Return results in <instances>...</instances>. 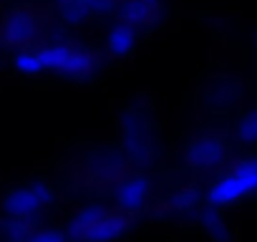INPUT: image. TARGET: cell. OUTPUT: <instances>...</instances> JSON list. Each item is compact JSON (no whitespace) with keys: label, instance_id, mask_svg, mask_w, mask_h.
Returning a JSON list of instances; mask_svg holds the SVG:
<instances>
[{"label":"cell","instance_id":"6da1fadb","mask_svg":"<svg viewBox=\"0 0 257 242\" xmlns=\"http://www.w3.org/2000/svg\"><path fill=\"white\" fill-rule=\"evenodd\" d=\"M38 56L43 63V73L48 71L68 81H86L93 78L98 71V58L91 51L71 43H48L38 48Z\"/></svg>","mask_w":257,"mask_h":242},{"label":"cell","instance_id":"7a4b0ae2","mask_svg":"<svg viewBox=\"0 0 257 242\" xmlns=\"http://www.w3.org/2000/svg\"><path fill=\"white\" fill-rule=\"evenodd\" d=\"M254 192H257V157H247L212 182L207 192V202L212 207H222L244 199Z\"/></svg>","mask_w":257,"mask_h":242},{"label":"cell","instance_id":"3957f363","mask_svg":"<svg viewBox=\"0 0 257 242\" xmlns=\"http://www.w3.org/2000/svg\"><path fill=\"white\" fill-rule=\"evenodd\" d=\"M51 202H53V189L43 182H36V184L13 189L3 202V212H6V217L33 224V219L41 217V212L46 207H51Z\"/></svg>","mask_w":257,"mask_h":242},{"label":"cell","instance_id":"277c9868","mask_svg":"<svg viewBox=\"0 0 257 242\" xmlns=\"http://www.w3.org/2000/svg\"><path fill=\"white\" fill-rule=\"evenodd\" d=\"M36 33H38V21L26 11H16V13L6 16L3 28H0V38L11 46H21V51L28 48V43L36 38Z\"/></svg>","mask_w":257,"mask_h":242},{"label":"cell","instance_id":"5b68a950","mask_svg":"<svg viewBox=\"0 0 257 242\" xmlns=\"http://www.w3.org/2000/svg\"><path fill=\"white\" fill-rule=\"evenodd\" d=\"M66 23H86L91 16H106L116 8V0H56Z\"/></svg>","mask_w":257,"mask_h":242},{"label":"cell","instance_id":"8992f818","mask_svg":"<svg viewBox=\"0 0 257 242\" xmlns=\"http://www.w3.org/2000/svg\"><path fill=\"white\" fill-rule=\"evenodd\" d=\"M149 179L147 177H128L123 179L118 187H116V204L126 212H134V209H142L149 199Z\"/></svg>","mask_w":257,"mask_h":242},{"label":"cell","instance_id":"52a82bcc","mask_svg":"<svg viewBox=\"0 0 257 242\" xmlns=\"http://www.w3.org/2000/svg\"><path fill=\"white\" fill-rule=\"evenodd\" d=\"M126 227H128L126 214H111V212H106V214L81 237V242H113L116 237H121V234L126 232Z\"/></svg>","mask_w":257,"mask_h":242},{"label":"cell","instance_id":"ba28073f","mask_svg":"<svg viewBox=\"0 0 257 242\" xmlns=\"http://www.w3.org/2000/svg\"><path fill=\"white\" fill-rule=\"evenodd\" d=\"M187 157H189V164H194V167H214V164H222L224 147L217 139H197L189 147Z\"/></svg>","mask_w":257,"mask_h":242},{"label":"cell","instance_id":"9c48e42d","mask_svg":"<svg viewBox=\"0 0 257 242\" xmlns=\"http://www.w3.org/2000/svg\"><path fill=\"white\" fill-rule=\"evenodd\" d=\"M106 46L113 58H123L137 48V31L128 23H116L106 36Z\"/></svg>","mask_w":257,"mask_h":242},{"label":"cell","instance_id":"30bf717a","mask_svg":"<svg viewBox=\"0 0 257 242\" xmlns=\"http://www.w3.org/2000/svg\"><path fill=\"white\" fill-rule=\"evenodd\" d=\"M33 234V227L28 222L6 217L0 219V239L3 242H28V237Z\"/></svg>","mask_w":257,"mask_h":242},{"label":"cell","instance_id":"8fae6325","mask_svg":"<svg viewBox=\"0 0 257 242\" xmlns=\"http://www.w3.org/2000/svg\"><path fill=\"white\" fill-rule=\"evenodd\" d=\"M13 66L18 73L23 76H41L43 73V63H41V56H38V48H23L13 56Z\"/></svg>","mask_w":257,"mask_h":242},{"label":"cell","instance_id":"7c38bea8","mask_svg":"<svg viewBox=\"0 0 257 242\" xmlns=\"http://www.w3.org/2000/svg\"><path fill=\"white\" fill-rule=\"evenodd\" d=\"M202 227L212 234V239L214 242H227L229 239V229L224 227V219L214 212V209H204V214H202Z\"/></svg>","mask_w":257,"mask_h":242},{"label":"cell","instance_id":"4fadbf2b","mask_svg":"<svg viewBox=\"0 0 257 242\" xmlns=\"http://www.w3.org/2000/svg\"><path fill=\"white\" fill-rule=\"evenodd\" d=\"M237 139L244 142V144H254L257 142V111L247 113L237 124Z\"/></svg>","mask_w":257,"mask_h":242},{"label":"cell","instance_id":"5bb4252c","mask_svg":"<svg viewBox=\"0 0 257 242\" xmlns=\"http://www.w3.org/2000/svg\"><path fill=\"white\" fill-rule=\"evenodd\" d=\"M28 242H68V234H63L58 229H33Z\"/></svg>","mask_w":257,"mask_h":242},{"label":"cell","instance_id":"9a60e30c","mask_svg":"<svg viewBox=\"0 0 257 242\" xmlns=\"http://www.w3.org/2000/svg\"><path fill=\"white\" fill-rule=\"evenodd\" d=\"M147 3H157V0H147Z\"/></svg>","mask_w":257,"mask_h":242}]
</instances>
